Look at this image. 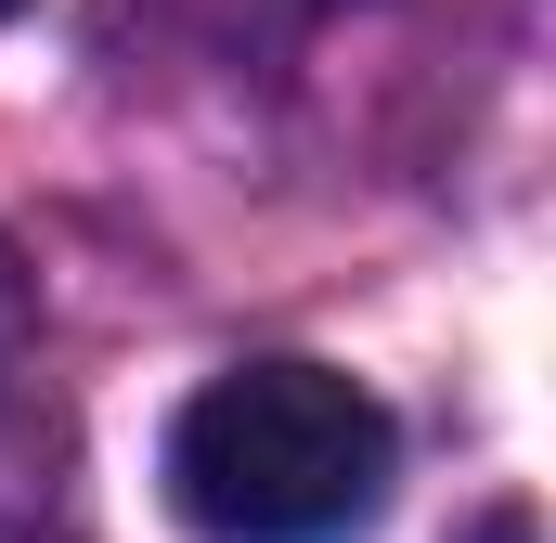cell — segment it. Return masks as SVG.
<instances>
[{
    "mask_svg": "<svg viewBox=\"0 0 556 543\" xmlns=\"http://www.w3.org/2000/svg\"><path fill=\"white\" fill-rule=\"evenodd\" d=\"M13 350H26V311H13V272H0V389H13Z\"/></svg>",
    "mask_w": 556,
    "mask_h": 543,
    "instance_id": "obj_2",
    "label": "cell"
},
{
    "mask_svg": "<svg viewBox=\"0 0 556 543\" xmlns=\"http://www.w3.org/2000/svg\"><path fill=\"white\" fill-rule=\"evenodd\" d=\"M479 543H531V518H518V505H505V518H492V531H479Z\"/></svg>",
    "mask_w": 556,
    "mask_h": 543,
    "instance_id": "obj_3",
    "label": "cell"
},
{
    "mask_svg": "<svg viewBox=\"0 0 556 543\" xmlns=\"http://www.w3.org/2000/svg\"><path fill=\"white\" fill-rule=\"evenodd\" d=\"M0 13H26V0H0Z\"/></svg>",
    "mask_w": 556,
    "mask_h": 543,
    "instance_id": "obj_4",
    "label": "cell"
},
{
    "mask_svg": "<svg viewBox=\"0 0 556 543\" xmlns=\"http://www.w3.org/2000/svg\"><path fill=\"white\" fill-rule=\"evenodd\" d=\"M389 414L337 363H233L168 414V505L207 543H350L389 505Z\"/></svg>",
    "mask_w": 556,
    "mask_h": 543,
    "instance_id": "obj_1",
    "label": "cell"
}]
</instances>
